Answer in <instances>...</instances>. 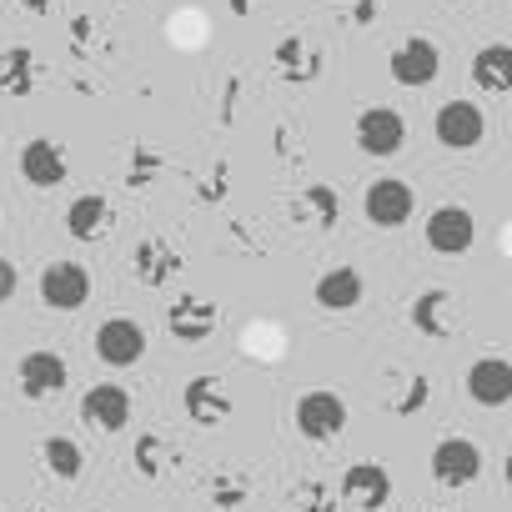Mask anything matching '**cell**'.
Returning <instances> with one entry per match:
<instances>
[{
  "instance_id": "52a82bcc",
  "label": "cell",
  "mask_w": 512,
  "mask_h": 512,
  "mask_svg": "<svg viewBox=\"0 0 512 512\" xmlns=\"http://www.w3.org/2000/svg\"><path fill=\"white\" fill-rule=\"evenodd\" d=\"M432 136H437L442 151H472V146H482V136H487V116H482V106H472V101H447V106L437 111V121H432Z\"/></svg>"
},
{
  "instance_id": "836d02e7",
  "label": "cell",
  "mask_w": 512,
  "mask_h": 512,
  "mask_svg": "<svg viewBox=\"0 0 512 512\" xmlns=\"http://www.w3.org/2000/svg\"><path fill=\"white\" fill-rule=\"evenodd\" d=\"M231 6V16H251V0H226Z\"/></svg>"
},
{
  "instance_id": "30bf717a",
  "label": "cell",
  "mask_w": 512,
  "mask_h": 512,
  "mask_svg": "<svg viewBox=\"0 0 512 512\" xmlns=\"http://www.w3.org/2000/svg\"><path fill=\"white\" fill-rule=\"evenodd\" d=\"M16 382L31 402H46V397H61L71 387V367L61 352H26L16 367Z\"/></svg>"
},
{
  "instance_id": "2e32d148",
  "label": "cell",
  "mask_w": 512,
  "mask_h": 512,
  "mask_svg": "<svg viewBox=\"0 0 512 512\" xmlns=\"http://www.w3.org/2000/svg\"><path fill=\"white\" fill-rule=\"evenodd\" d=\"M181 407H186V417H191L196 427H221V422L236 412L231 392H226L216 377H191L186 392H181Z\"/></svg>"
},
{
  "instance_id": "f546056e",
  "label": "cell",
  "mask_w": 512,
  "mask_h": 512,
  "mask_svg": "<svg viewBox=\"0 0 512 512\" xmlns=\"http://www.w3.org/2000/svg\"><path fill=\"white\" fill-rule=\"evenodd\" d=\"M226 191H231V166H211V171L196 181V196H201V201H221Z\"/></svg>"
},
{
  "instance_id": "4316f807",
  "label": "cell",
  "mask_w": 512,
  "mask_h": 512,
  "mask_svg": "<svg viewBox=\"0 0 512 512\" xmlns=\"http://www.w3.org/2000/svg\"><path fill=\"white\" fill-rule=\"evenodd\" d=\"M206 497H211V507L236 512V507L251 497V482H246L241 472H216V477H211V487H206Z\"/></svg>"
},
{
  "instance_id": "cb8c5ba5",
  "label": "cell",
  "mask_w": 512,
  "mask_h": 512,
  "mask_svg": "<svg viewBox=\"0 0 512 512\" xmlns=\"http://www.w3.org/2000/svg\"><path fill=\"white\" fill-rule=\"evenodd\" d=\"M41 462H46V472L61 477V482H81V472H86L81 442H76V437H61V432L41 442Z\"/></svg>"
},
{
  "instance_id": "44dd1931",
  "label": "cell",
  "mask_w": 512,
  "mask_h": 512,
  "mask_svg": "<svg viewBox=\"0 0 512 512\" xmlns=\"http://www.w3.org/2000/svg\"><path fill=\"white\" fill-rule=\"evenodd\" d=\"M447 307H452V292H442V287H427V292H417V297H412V327H417L422 337H437V342H447V337H452Z\"/></svg>"
},
{
  "instance_id": "7a4b0ae2",
  "label": "cell",
  "mask_w": 512,
  "mask_h": 512,
  "mask_svg": "<svg viewBox=\"0 0 512 512\" xmlns=\"http://www.w3.org/2000/svg\"><path fill=\"white\" fill-rule=\"evenodd\" d=\"M412 211H417V196H412V186L397 181V176H377V181L362 191V216H367L372 226H382V231L407 226Z\"/></svg>"
},
{
  "instance_id": "8992f818",
  "label": "cell",
  "mask_w": 512,
  "mask_h": 512,
  "mask_svg": "<svg viewBox=\"0 0 512 512\" xmlns=\"http://www.w3.org/2000/svg\"><path fill=\"white\" fill-rule=\"evenodd\" d=\"M387 71H392V81H397V86L422 91V86H432V81L442 76V51H437L427 36H407V41L392 51Z\"/></svg>"
},
{
  "instance_id": "8fae6325",
  "label": "cell",
  "mask_w": 512,
  "mask_h": 512,
  "mask_svg": "<svg viewBox=\"0 0 512 512\" xmlns=\"http://www.w3.org/2000/svg\"><path fill=\"white\" fill-rule=\"evenodd\" d=\"M432 477L442 487H472L482 477V447L467 437H442L432 447Z\"/></svg>"
},
{
  "instance_id": "e575fe53",
  "label": "cell",
  "mask_w": 512,
  "mask_h": 512,
  "mask_svg": "<svg viewBox=\"0 0 512 512\" xmlns=\"http://www.w3.org/2000/svg\"><path fill=\"white\" fill-rule=\"evenodd\" d=\"M502 477H507V487H512V452H507V462H502Z\"/></svg>"
},
{
  "instance_id": "e0dca14e",
  "label": "cell",
  "mask_w": 512,
  "mask_h": 512,
  "mask_svg": "<svg viewBox=\"0 0 512 512\" xmlns=\"http://www.w3.org/2000/svg\"><path fill=\"white\" fill-rule=\"evenodd\" d=\"M467 397L477 407H507L512 402V362L507 357H477L467 367Z\"/></svg>"
},
{
  "instance_id": "603a6c76",
  "label": "cell",
  "mask_w": 512,
  "mask_h": 512,
  "mask_svg": "<svg viewBox=\"0 0 512 512\" xmlns=\"http://www.w3.org/2000/svg\"><path fill=\"white\" fill-rule=\"evenodd\" d=\"M272 71H277L282 81L302 86V81H312V76L322 71V61H317V51H312L302 36H287V41L277 46V56H272Z\"/></svg>"
},
{
  "instance_id": "ffe728a7",
  "label": "cell",
  "mask_w": 512,
  "mask_h": 512,
  "mask_svg": "<svg viewBox=\"0 0 512 512\" xmlns=\"http://www.w3.org/2000/svg\"><path fill=\"white\" fill-rule=\"evenodd\" d=\"M472 86L487 91V96H507L512 91V46L507 41H492L472 56Z\"/></svg>"
},
{
  "instance_id": "4dcf8cb0",
  "label": "cell",
  "mask_w": 512,
  "mask_h": 512,
  "mask_svg": "<svg viewBox=\"0 0 512 512\" xmlns=\"http://www.w3.org/2000/svg\"><path fill=\"white\" fill-rule=\"evenodd\" d=\"M427 397H432L427 377H412V382H407V397H397V402H387V407H392L397 417H412V412H417V407H422Z\"/></svg>"
},
{
  "instance_id": "5bb4252c",
  "label": "cell",
  "mask_w": 512,
  "mask_h": 512,
  "mask_svg": "<svg viewBox=\"0 0 512 512\" xmlns=\"http://www.w3.org/2000/svg\"><path fill=\"white\" fill-rule=\"evenodd\" d=\"M357 512H382L392 502V472L382 462H352L342 472V487H337Z\"/></svg>"
},
{
  "instance_id": "7c38bea8",
  "label": "cell",
  "mask_w": 512,
  "mask_h": 512,
  "mask_svg": "<svg viewBox=\"0 0 512 512\" xmlns=\"http://www.w3.org/2000/svg\"><path fill=\"white\" fill-rule=\"evenodd\" d=\"M181 267H186V256H181V246L166 241V236H146V241H136V251H131V277H136L141 287H166Z\"/></svg>"
},
{
  "instance_id": "d590c367",
  "label": "cell",
  "mask_w": 512,
  "mask_h": 512,
  "mask_svg": "<svg viewBox=\"0 0 512 512\" xmlns=\"http://www.w3.org/2000/svg\"><path fill=\"white\" fill-rule=\"evenodd\" d=\"M26 512H46V507H26Z\"/></svg>"
},
{
  "instance_id": "83f0119b",
  "label": "cell",
  "mask_w": 512,
  "mask_h": 512,
  "mask_svg": "<svg viewBox=\"0 0 512 512\" xmlns=\"http://www.w3.org/2000/svg\"><path fill=\"white\" fill-rule=\"evenodd\" d=\"M156 176H161V151L136 146V151H131V166H126V186H131V191H141V186H151Z\"/></svg>"
},
{
  "instance_id": "d6986e66",
  "label": "cell",
  "mask_w": 512,
  "mask_h": 512,
  "mask_svg": "<svg viewBox=\"0 0 512 512\" xmlns=\"http://www.w3.org/2000/svg\"><path fill=\"white\" fill-rule=\"evenodd\" d=\"M111 226H116V211H111V201L96 196V191H86V196H76V201L66 206V231H71L76 241H101V236H111Z\"/></svg>"
},
{
  "instance_id": "d4e9b609",
  "label": "cell",
  "mask_w": 512,
  "mask_h": 512,
  "mask_svg": "<svg viewBox=\"0 0 512 512\" xmlns=\"http://www.w3.org/2000/svg\"><path fill=\"white\" fill-rule=\"evenodd\" d=\"M297 211H302V221L312 216V226H322V231H332V226H337V216H342V201H337V191H332V186H322V181H312V186L302 191V201H297Z\"/></svg>"
},
{
  "instance_id": "484cf974",
  "label": "cell",
  "mask_w": 512,
  "mask_h": 512,
  "mask_svg": "<svg viewBox=\"0 0 512 512\" xmlns=\"http://www.w3.org/2000/svg\"><path fill=\"white\" fill-rule=\"evenodd\" d=\"M131 462H136V472H141L146 482H161V477L171 472V447H166V437H156V432L136 437V447H131Z\"/></svg>"
},
{
  "instance_id": "8d00e7d4",
  "label": "cell",
  "mask_w": 512,
  "mask_h": 512,
  "mask_svg": "<svg viewBox=\"0 0 512 512\" xmlns=\"http://www.w3.org/2000/svg\"><path fill=\"white\" fill-rule=\"evenodd\" d=\"M507 317H512V297H507Z\"/></svg>"
},
{
  "instance_id": "9c48e42d",
  "label": "cell",
  "mask_w": 512,
  "mask_h": 512,
  "mask_svg": "<svg viewBox=\"0 0 512 512\" xmlns=\"http://www.w3.org/2000/svg\"><path fill=\"white\" fill-rule=\"evenodd\" d=\"M81 422L91 427V432H121L126 422H131V392L121 387V382H96V387H86L81 392Z\"/></svg>"
},
{
  "instance_id": "5b68a950",
  "label": "cell",
  "mask_w": 512,
  "mask_h": 512,
  "mask_svg": "<svg viewBox=\"0 0 512 512\" xmlns=\"http://www.w3.org/2000/svg\"><path fill=\"white\" fill-rule=\"evenodd\" d=\"M297 432L307 442H337L347 432V402L337 392H302L297 397Z\"/></svg>"
},
{
  "instance_id": "4fadbf2b",
  "label": "cell",
  "mask_w": 512,
  "mask_h": 512,
  "mask_svg": "<svg viewBox=\"0 0 512 512\" xmlns=\"http://www.w3.org/2000/svg\"><path fill=\"white\" fill-rule=\"evenodd\" d=\"M216 322H221L216 302H206V297H196V292L171 297V307H166V332H171L176 342H186V347L206 342V337L216 332Z\"/></svg>"
},
{
  "instance_id": "ba28073f",
  "label": "cell",
  "mask_w": 512,
  "mask_h": 512,
  "mask_svg": "<svg viewBox=\"0 0 512 512\" xmlns=\"http://www.w3.org/2000/svg\"><path fill=\"white\" fill-rule=\"evenodd\" d=\"M472 241H477V216L467 206L447 201L427 216V246L437 256H462V251H472Z\"/></svg>"
},
{
  "instance_id": "7402d4cb",
  "label": "cell",
  "mask_w": 512,
  "mask_h": 512,
  "mask_svg": "<svg viewBox=\"0 0 512 512\" xmlns=\"http://www.w3.org/2000/svg\"><path fill=\"white\" fill-rule=\"evenodd\" d=\"M41 81V61L31 46H11L6 56H0V91L6 96H31Z\"/></svg>"
},
{
  "instance_id": "ac0fdd59",
  "label": "cell",
  "mask_w": 512,
  "mask_h": 512,
  "mask_svg": "<svg viewBox=\"0 0 512 512\" xmlns=\"http://www.w3.org/2000/svg\"><path fill=\"white\" fill-rule=\"evenodd\" d=\"M362 297H367V282H362L357 267H332L312 287V302L322 312H352V307H362Z\"/></svg>"
},
{
  "instance_id": "9a60e30c",
  "label": "cell",
  "mask_w": 512,
  "mask_h": 512,
  "mask_svg": "<svg viewBox=\"0 0 512 512\" xmlns=\"http://www.w3.org/2000/svg\"><path fill=\"white\" fill-rule=\"evenodd\" d=\"M16 161H21V176H26L36 191H56V186L71 176V161H66V151H61L51 136H31Z\"/></svg>"
},
{
  "instance_id": "d6a6232c",
  "label": "cell",
  "mask_w": 512,
  "mask_h": 512,
  "mask_svg": "<svg viewBox=\"0 0 512 512\" xmlns=\"http://www.w3.org/2000/svg\"><path fill=\"white\" fill-rule=\"evenodd\" d=\"M21 6H26L31 16H46V11H51V0H21Z\"/></svg>"
},
{
  "instance_id": "277c9868",
  "label": "cell",
  "mask_w": 512,
  "mask_h": 512,
  "mask_svg": "<svg viewBox=\"0 0 512 512\" xmlns=\"http://www.w3.org/2000/svg\"><path fill=\"white\" fill-rule=\"evenodd\" d=\"M91 347H96V357H101L106 367H136V362L146 357V327H141L136 317H106V322L96 327Z\"/></svg>"
},
{
  "instance_id": "6da1fadb",
  "label": "cell",
  "mask_w": 512,
  "mask_h": 512,
  "mask_svg": "<svg viewBox=\"0 0 512 512\" xmlns=\"http://www.w3.org/2000/svg\"><path fill=\"white\" fill-rule=\"evenodd\" d=\"M352 136H357V151H362V156L387 161V156H397V151L407 146V121H402V111H392V106H367V111L357 116Z\"/></svg>"
},
{
  "instance_id": "1f68e13d",
  "label": "cell",
  "mask_w": 512,
  "mask_h": 512,
  "mask_svg": "<svg viewBox=\"0 0 512 512\" xmlns=\"http://www.w3.org/2000/svg\"><path fill=\"white\" fill-rule=\"evenodd\" d=\"M16 287H21V272L6 262V256H0V307H6V302L16 297Z\"/></svg>"
},
{
  "instance_id": "f1b7e54d",
  "label": "cell",
  "mask_w": 512,
  "mask_h": 512,
  "mask_svg": "<svg viewBox=\"0 0 512 512\" xmlns=\"http://www.w3.org/2000/svg\"><path fill=\"white\" fill-rule=\"evenodd\" d=\"M292 512H337V497L327 492V482H302L297 492H292Z\"/></svg>"
},
{
  "instance_id": "3957f363",
  "label": "cell",
  "mask_w": 512,
  "mask_h": 512,
  "mask_svg": "<svg viewBox=\"0 0 512 512\" xmlns=\"http://www.w3.org/2000/svg\"><path fill=\"white\" fill-rule=\"evenodd\" d=\"M36 292H41V302H46L51 312H81V307L91 302V272H86L81 262H51V267L41 272Z\"/></svg>"
}]
</instances>
